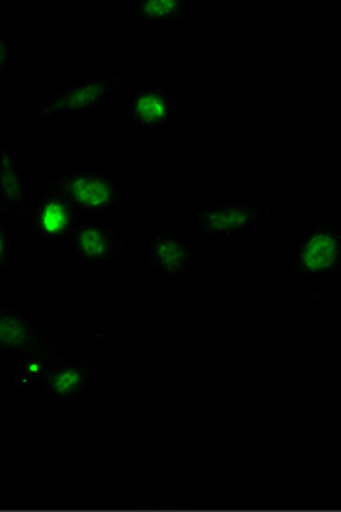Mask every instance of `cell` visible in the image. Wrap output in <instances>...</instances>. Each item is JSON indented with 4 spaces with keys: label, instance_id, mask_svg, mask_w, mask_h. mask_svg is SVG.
Returning <instances> with one entry per match:
<instances>
[{
    "label": "cell",
    "instance_id": "cell-1",
    "mask_svg": "<svg viewBox=\"0 0 341 512\" xmlns=\"http://www.w3.org/2000/svg\"><path fill=\"white\" fill-rule=\"evenodd\" d=\"M140 69L131 68L118 75L88 77L71 82L66 88L58 90L43 103L40 110L34 112V120H53V118H73L96 110L110 94L137 86Z\"/></svg>",
    "mask_w": 341,
    "mask_h": 512
},
{
    "label": "cell",
    "instance_id": "cell-2",
    "mask_svg": "<svg viewBox=\"0 0 341 512\" xmlns=\"http://www.w3.org/2000/svg\"><path fill=\"white\" fill-rule=\"evenodd\" d=\"M293 274L306 283L340 282L341 233L338 224L321 220L302 237Z\"/></svg>",
    "mask_w": 341,
    "mask_h": 512
},
{
    "label": "cell",
    "instance_id": "cell-3",
    "mask_svg": "<svg viewBox=\"0 0 341 512\" xmlns=\"http://www.w3.org/2000/svg\"><path fill=\"white\" fill-rule=\"evenodd\" d=\"M45 189L66 200L81 215L105 211L127 200V196L114 181L92 170L64 172L49 185H45Z\"/></svg>",
    "mask_w": 341,
    "mask_h": 512
},
{
    "label": "cell",
    "instance_id": "cell-4",
    "mask_svg": "<svg viewBox=\"0 0 341 512\" xmlns=\"http://www.w3.org/2000/svg\"><path fill=\"white\" fill-rule=\"evenodd\" d=\"M267 220V211L250 202L228 200L194 213L198 233L209 237H243Z\"/></svg>",
    "mask_w": 341,
    "mask_h": 512
},
{
    "label": "cell",
    "instance_id": "cell-5",
    "mask_svg": "<svg viewBox=\"0 0 341 512\" xmlns=\"http://www.w3.org/2000/svg\"><path fill=\"white\" fill-rule=\"evenodd\" d=\"M32 230L43 239L69 241L82 222V215L66 200L40 187L32 194Z\"/></svg>",
    "mask_w": 341,
    "mask_h": 512
},
{
    "label": "cell",
    "instance_id": "cell-6",
    "mask_svg": "<svg viewBox=\"0 0 341 512\" xmlns=\"http://www.w3.org/2000/svg\"><path fill=\"white\" fill-rule=\"evenodd\" d=\"M150 265L166 282H183L192 270V246L176 231L153 228Z\"/></svg>",
    "mask_w": 341,
    "mask_h": 512
},
{
    "label": "cell",
    "instance_id": "cell-7",
    "mask_svg": "<svg viewBox=\"0 0 341 512\" xmlns=\"http://www.w3.org/2000/svg\"><path fill=\"white\" fill-rule=\"evenodd\" d=\"M71 250L88 269H103L120 256L122 239L109 224L81 222L69 239Z\"/></svg>",
    "mask_w": 341,
    "mask_h": 512
},
{
    "label": "cell",
    "instance_id": "cell-8",
    "mask_svg": "<svg viewBox=\"0 0 341 512\" xmlns=\"http://www.w3.org/2000/svg\"><path fill=\"white\" fill-rule=\"evenodd\" d=\"M0 207L12 224H25L32 211V192L25 170L10 149H4L0 157Z\"/></svg>",
    "mask_w": 341,
    "mask_h": 512
},
{
    "label": "cell",
    "instance_id": "cell-9",
    "mask_svg": "<svg viewBox=\"0 0 341 512\" xmlns=\"http://www.w3.org/2000/svg\"><path fill=\"white\" fill-rule=\"evenodd\" d=\"M0 351L21 358L28 354L55 352V349L47 345L40 328L23 311L0 306Z\"/></svg>",
    "mask_w": 341,
    "mask_h": 512
},
{
    "label": "cell",
    "instance_id": "cell-10",
    "mask_svg": "<svg viewBox=\"0 0 341 512\" xmlns=\"http://www.w3.org/2000/svg\"><path fill=\"white\" fill-rule=\"evenodd\" d=\"M123 116L144 131H159L176 122L178 105L176 99L161 88H148L127 101Z\"/></svg>",
    "mask_w": 341,
    "mask_h": 512
},
{
    "label": "cell",
    "instance_id": "cell-11",
    "mask_svg": "<svg viewBox=\"0 0 341 512\" xmlns=\"http://www.w3.org/2000/svg\"><path fill=\"white\" fill-rule=\"evenodd\" d=\"M96 365L90 362H68L62 360L51 369V373L41 382L49 399H82L96 380Z\"/></svg>",
    "mask_w": 341,
    "mask_h": 512
},
{
    "label": "cell",
    "instance_id": "cell-12",
    "mask_svg": "<svg viewBox=\"0 0 341 512\" xmlns=\"http://www.w3.org/2000/svg\"><path fill=\"white\" fill-rule=\"evenodd\" d=\"M129 17L140 23H179L189 15V6L183 0H142L127 10Z\"/></svg>",
    "mask_w": 341,
    "mask_h": 512
},
{
    "label": "cell",
    "instance_id": "cell-13",
    "mask_svg": "<svg viewBox=\"0 0 341 512\" xmlns=\"http://www.w3.org/2000/svg\"><path fill=\"white\" fill-rule=\"evenodd\" d=\"M62 360L64 358H58L56 352L21 356L15 364V382L23 388L38 386L51 373V369L60 364Z\"/></svg>",
    "mask_w": 341,
    "mask_h": 512
},
{
    "label": "cell",
    "instance_id": "cell-14",
    "mask_svg": "<svg viewBox=\"0 0 341 512\" xmlns=\"http://www.w3.org/2000/svg\"><path fill=\"white\" fill-rule=\"evenodd\" d=\"M14 257V235L4 220H0V269L8 267Z\"/></svg>",
    "mask_w": 341,
    "mask_h": 512
},
{
    "label": "cell",
    "instance_id": "cell-15",
    "mask_svg": "<svg viewBox=\"0 0 341 512\" xmlns=\"http://www.w3.org/2000/svg\"><path fill=\"white\" fill-rule=\"evenodd\" d=\"M14 64V53H12V47L8 40L0 34V75L6 73L8 69L12 68Z\"/></svg>",
    "mask_w": 341,
    "mask_h": 512
}]
</instances>
